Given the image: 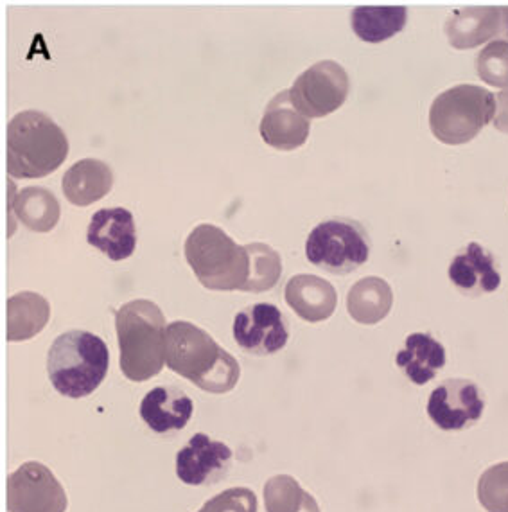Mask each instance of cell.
<instances>
[{
  "label": "cell",
  "mask_w": 508,
  "mask_h": 512,
  "mask_svg": "<svg viewBox=\"0 0 508 512\" xmlns=\"http://www.w3.org/2000/svg\"><path fill=\"white\" fill-rule=\"evenodd\" d=\"M449 44L465 51L503 36L508 40V8H467L447 18ZM500 40V38H498Z\"/></svg>",
  "instance_id": "obj_13"
},
{
  "label": "cell",
  "mask_w": 508,
  "mask_h": 512,
  "mask_svg": "<svg viewBox=\"0 0 508 512\" xmlns=\"http://www.w3.org/2000/svg\"><path fill=\"white\" fill-rule=\"evenodd\" d=\"M69 157V139L44 112L26 110L8 124V173L15 178H44Z\"/></svg>",
  "instance_id": "obj_3"
},
{
  "label": "cell",
  "mask_w": 508,
  "mask_h": 512,
  "mask_svg": "<svg viewBox=\"0 0 508 512\" xmlns=\"http://www.w3.org/2000/svg\"><path fill=\"white\" fill-rule=\"evenodd\" d=\"M449 279L460 292L471 297L496 292L501 275L491 252L478 243H469L449 265Z\"/></svg>",
  "instance_id": "obj_16"
},
{
  "label": "cell",
  "mask_w": 508,
  "mask_h": 512,
  "mask_svg": "<svg viewBox=\"0 0 508 512\" xmlns=\"http://www.w3.org/2000/svg\"><path fill=\"white\" fill-rule=\"evenodd\" d=\"M198 512H257V496L246 487H234L211 498Z\"/></svg>",
  "instance_id": "obj_29"
},
{
  "label": "cell",
  "mask_w": 508,
  "mask_h": 512,
  "mask_svg": "<svg viewBox=\"0 0 508 512\" xmlns=\"http://www.w3.org/2000/svg\"><path fill=\"white\" fill-rule=\"evenodd\" d=\"M478 500L487 512H508V462L483 473L478 480Z\"/></svg>",
  "instance_id": "obj_27"
},
{
  "label": "cell",
  "mask_w": 508,
  "mask_h": 512,
  "mask_svg": "<svg viewBox=\"0 0 508 512\" xmlns=\"http://www.w3.org/2000/svg\"><path fill=\"white\" fill-rule=\"evenodd\" d=\"M246 248L250 254V277L245 292L263 293L275 288L282 275L279 252L266 243H250Z\"/></svg>",
  "instance_id": "obj_26"
},
{
  "label": "cell",
  "mask_w": 508,
  "mask_h": 512,
  "mask_svg": "<svg viewBox=\"0 0 508 512\" xmlns=\"http://www.w3.org/2000/svg\"><path fill=\"white\" fill-rule=\"evenodd\" d=\"M166 363L171 371L211 394L236 389L241 367L203 329L185 320L167 324Z\"/></svg>",
  "instance_id": "obj_1"
},
{
  "label": "cell",
  "mask_w": 508,
  "mask_h": 512,
  "mask_svg": "<svg viewBox=\"0 0 508 512\" xmlns=\"http://www.w3.org/2000/svg\"><path fill=\"white\" fill-rule=\"evenodd\" d=\"M349 89V74L342 65L324 60L298 76L290 89L291 101L307 119H320L333 114L347 101Z\"/></svg>",
  "instance_id": "obj_8"
},
{
  "label": "cell",
  "mask_w": 508,
  "mask_h": 512,
  "mask_svg": "<svg viewBox=\"0 0 508 512\" xmlns=\"http://www.w3.org/2000/svg\"><path fill=\"white\" fill-rule=\"evenodd\" d=\"M395 363L403 369L408 380L421 387L430 383L446 365V349L431 335L413 333L406 338V344L397 353Z\"/></svg>",
  "instance_id": "obj_20"
},
{
  "label": "cell",
  "mask_w": 508,
  "mask_h": 512,
  "mask_svg": "<svg viewBox=\"0 0 508 512\" xmlns=\"http://www.w3.org/2000/svg\"><path fill=\"white\" fill-rule=\"evenodd\" d=\"M121 371L130 381L155 378L166 363L167 322L162 309L146 299L126 302L115 313Z\"/></svg>",
  "instance_id": "obj_2"
},
{
  "label": "cell",
  "mask_w": 508,
  "mask_h": 512,
  "mask_svg": "<svg viewBox=\"0 0 508 512\" xmlns=\"http://www.w3.org/2000/svg\"><path fill=\"white\" fill-rule=\"evenodd\" d=\"M264 505L268 512H320L315 498L290 475H277L266 482Z\"/></svg>",
  "instance_id": "obj_25"
},
{
  "label": "cell",
  "mask_w": 508,
  "mask_h": 512,
  "mask_svg": "<svg viewBox=\"0 0 508 512\" xmlns=\"http://www.w3.org/2000/svg\"><path fill=\"white\" fill-rule=\"evenodd\" d=\"M284 299L298 317L311 324L333 317L338 306V293L333 284L311 274L291 277L284 290Z\"/></svg>",
  "instance_id": "obj_17"
},
{
  "label": "cell",
  "mask_w": 508,
  "mask_h": 512,
  "mask_svg": "<svg viewBox=\"0 0 508 512\" xmlns=\"http://www.w3.org/2000/svg\"><path fill=\"white\" fill-rule=\"evenodd\" d=\"M494 128L500 130V132L508 133V89L498 94V99H496Z\"/></svg>",
  "instance_id": "obj_30"
},
{
  "label": "cell",
  "mask_w": 508,
  "mask_h": 512,
  "mask_svg": "<svg viewBox=\"0 0 508 512\" xmlns=\"http://www.w3.org/2000/svg\"><path fill=\"white\" fill-rule=\"evenodd\" d=\"M87 241L112 261L132 257L137 248V227L132 212L124 207L97 211L88 225Z\"/></svg>",
  "instance_id": "obj_15"
},
{
  "label": "cell",
  "mask_w": 508,
  "mask_h": 512,
  "mask_svg": "<svg viewBox=\"0 0 508 512\" xmlns=\"http://www.w3.org/2000/svg\"><path fill=\"white\" fill-rule=\"evenodd\" d=\"M309 130V119L293 105L290 90H282L268 103L259 124L263 141L281 151H293L304 146Z\"/></svg>",
  "instance_id": "obj_14"
},
{
  "label": "cell",
  "mask_w": 508,
  "mask_h": 512,
  "mask_svg": "<svg viewBox=\"0 0 508 512\" xmlns=\"http://www.w3.org/2000/svg\"><path fill=\"white\" fill-rule=\"evenodd\" d=\"M114 186L110 166L97 159H83L67 169L63 175V195L72 205L87 207L105 198Z\"/></svg>",
  "instance_id": "obj_19"
},
{
  "label": "cell",
  "mask_w": 508,
  "mask_h": 512,
  "mask_svg": "<svg viewBox=\"0 0 508 512\" xmlns=\"http://www.w3.org/2000/svg\"><path fill=\"white\" fill-rule=\"evenodd\" d=\"M478 76L491 87L508 89V40H494L476 58Z\"/></svg>",
  "instance_id": "obj_28"
},
{
  "label": "cell",
  "mask_w": 508,
  "mask_h": 512,
  "mask_svg": "<svg viewBox=\"0 0 508 512\" xmlns=\"http://www.w3.org/2000/svg\"><path fill=\"white\" fill-rule=\"evenodd\" d=\"M408 9L403 6H360L351 15L352 29L360 40L381 44L403 31Z\"/></svg>",
  "instance_id": "obj_23"
},
{
  "label": "cell",
  "mask_w": 508,
  "mask_h": 512,
  "mask_svg": "<svg viewBox=\"0 0 508 512\" xmlns=\"http://www.w3.org/2000/svg\"><path fill=\"white\" fill-rule=\"evenodd\" d=\"M232 333L237 345L254 356H270L282 351L290 331L282 317L281 309L268 302L252 304L237 313Z\"/></svg>",
  "instance_id": "obj_10"
},
{
  "label": "cell",
  "mask_w": 508,
  "mask_h": 512,
  "mask_svg": "<svg viewBox=\"0 0 508 512\" xmlns=\"http://www.w3.org/2000/svg\"><path fill=\"white\" fill-rule=\"evenodd\" d=\"M51 318V306L35 292H20L8 299V342H26L38 335Z\"/></svg>",
  "instance_id": "obj_22"
},
{
  "label": "cell",
  "mask_w": 508,
  "mask_h": 512,
  "mask_svg": "<svg viewBox=\"0 0 508 512\" xmlns=\"http://www.w3.org/2000/svg\"><path fill=\"white\" fill-rule=\"evenodd\" d=\"M394 292L381 277H363L347 295V311L358 324L374 326L390 313Z\"/></svg>",
  "instance_id": "obj_21"
},
{
  "label": "cell",
  "mask_w": 508,
  "mask_h": 512,
  "mask_svg": "<svg viewBox=\"0 0 508 512\" xmlns=\"http://www.w3.org/2000/svg\"><path fill=\"white\" fill-rule=\"evenodd\" d=\"M18 220L33 232H51L62 216V207L53 191L45 187H26L15 200Z\"/></svg>",
  "instance_id": "obj_24"
},
{
  "label": "cell",
  "mask_w": 508,
  "mask_h": 512,
  "mask_svg": "<svg viewBox=\"0 0 508 512\" xmlns=\"http://www.w3.org/2000/svg\"><path fill=\"white\" fill-rule=\"evenodd\" d=\"M184 254L196 279L207 290L245 292L250 277V254L225 230L211 223L198 225L185 239Z\"/></svg>",
  "instance_id": "obj_5"
},
{
  "label": "cell",
  "mask_w": 508,
  "mask_h": 512,
  "mask_svg": "<svg viewBox=\"0 0 508 512\" xmlns=\"http://www.w3.org/2000/svg\"><path fill=\"white\" fill-rule=\"evenodd\" d=\"M485 410L480 389L469 380H446L431 392L428 415L440 430H464Z\"/></svg>",
  "instance_id": "obj_11"
},
{
  "label": "cell",
  "mask_w": 508,
  "mask_h": 512,
  "mask_svg": "<svg viewBox=\"0 0 508 512\" xmlns=\"http://www.w3.org/2000/svg\"><path fill=\"white\" fill-rule=\"evenodd\" d=\"M306 257L311 265L327 274H352L367 263L370 238L360 221L349 218L322 221L307 238Z\"/></svg>",
  "instance_id": "obj_7"
},
{
  "label": "cell",
  "mask_w": 508,
  "mask_h": 512,
  "mask_svg": "<svg viewBox=\"0 0 508 512\" xmlns=\"http://www.w3.org/2000/svg\"><path fill=\"white\" fill-rule=\"evenodd\" d=\"M110 351L105 340L88 331H67L54 340L47 354V374L65 398L90 396L105 381Z\"/></svg>",
  "instance_id": "obj_4"
},
{
  "label": "cell",
  "mask_w": 508,
  "mask_h": 512,
  "mask_svg": "<svg viewBox=\"0 0 508 512\" xmlns=\"http://www.w3.org/2000/svg\"><path fill=\"white\" fill-rule=\"evenodd\" d=\"M232 450L209 435L196 433L176 455V475L187 486H211L227 475Z\"/></svg>",
  "instance_id": "obj_12"
},
{
  "label": "cell",
  "mask_w": 508,
  "mask_h": 512,
  "mask_svg": "<svg viewBox=\"0 0 508 512\" xmlns=\"http://www.w3.org/2000/svg\"><path fill=\"white\" fill-rule=\"evenodd\" d=\"M9 512H65L67 495L53 471L40 462H26L8 478Z\"/></svg>",
  "instance_id": "obj_9"
},
{
  "label": "cell",
  "mask_w": 508,
  "mask_h": 512,
  "mask_svg": "<svg viewBox=\"0 0 508 512\" xmlns=\"http://www.w3.org/2000/svg\"><path fill=\"white\" fill-rule=\"evenodd\" d=\"M496 115V98L478 85H458L435 98L430 110L431 132L438 141L460 146L473 141Z\"/></svg>",
  "instance_id": "obj_6"
},
{
  "label": "cell",
  "mask_w": 508,
  "mask_h": 512,
  "mask_svg": "<svg viewBox=\"0 0 508 512\" xmlns=\"http://www.w3.org/2000/svg\"><path fill=\"white\" fill-rule=\"evenodd\" d=\"M193 412V399L176 387L149 390L141 403L142 421L157 433L184 430Z\"/></svg>",
  "instance_id": "obj_18"
}]
</instances>
